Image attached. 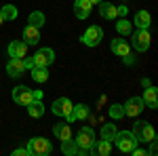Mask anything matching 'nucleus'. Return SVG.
<instances>
[{"label":"nucleus","instance_id":"f257e3e1","mask_svg":"<svg viewBox=\"0 0 158 156\" xmlns=\"http://www.w3.org/2000/svg\"><path fill=\"white\" fill-rule=\"evenodd\" d=\"M133 135L139 144H150L152 139H156V131L150 122H143V120H137L133 124Z\"/></svg>","mask_w":158,"mask_h":156},{"label":"nucleus","instance_id":"f03ea898","mask_svg":"<svg viewBox=\"0 0 158 156\" xmlns=\"http://www.w3.org/2000/svg\"><path fill=\"white\" fill-rule=\"evenodd\" d=\"M112 141H116V145H118V150L120 152H131L135 145H139V141L135 139V135H133V131H118L116 135H114V139Z\"/></svg>","mask_w":158,"mask_h":156},{"label":"nucleus","instance_id":"7ed1b4c3","mask_svg":"<svg viewBox=\"0 0 158 156\" xmlns=\"http://www.w3.org/2000/svg\"><path fill=\"white\" fill-rule=\"evenodd\" d=\"M27 150H30V154H34V156H44V154L53 152V145H51V141L47 137H34V139L27 141Z\"/></svg>","mask_w":158,"mask_h":156},{"label":"nucleus","instance_id":"20e7f679","mask_svg":"<svg viewBox=\"0 0 158 156\" xmlns=\"http://www.w3.org/2000/svg\"><path fill=\"white\" fill-rule=\"evenodd\" d=\"M131 38H133V48L135 51H139V53H146L150 44H152V36H150V32L148 30H137V32H131Z\"/></svg>","mask_w":158,"mask_h":156},{"label":"nucleus","instance_id":"39448f33","mask_svg":"<svg viewBox=\"0 0 158 156\" xmlns=\"http://www.w3.org/2000/svg\"><path fill=\"white\" fill-rule=\"evenodd\" d=\"M101 38H103V30L99 27V25H91V27H86L85 34H82V42H85L86 47H97L99 42H101Z\"/></svg>","mask_w":158,"mask_h":156},{"label":"nucleus","instance_id":"423d86ee","mask_svg":"<svg viewBox=\"0 0 158 156\" xmlns=\"http://www.w3.org/2000/svg\"><path fill=\"white\" fill-rule=\"evenodd\" d=\"M53 114L55 116H61V118H65L68 120V116L72 114V108H74V103L68 99V97H59V99H55L53 101Z\"/></svg>","mask_w":158,"mask_h":156},{"label":"nucleus","instance_id":"0eeeda50","mask_svg":"<svg viewBox=\"0 0 158 156\" xmlns=\"http://www.w3.org/2000/svg\"><path fill=\"white\" fill-rule=\"evenodd\" d=\"M34 59V65H40V68H49L51 63L55 61V51L49 47H44V48H40L36 55L32 57Z\"/></svg>","mask_w":158,"mask_h":156},{"label":"nucleus","instance_id":"6e6552de","mask_svg":"<svg viewBox=\"0 0 158 156\" xmlns=\"http://www.w3.org/2000/svg\"><path fill=\"white\" fill-rule=\"evenodd\" d=\"M95 141V131L91 129V127H85V129H80L78 135H76V144L80 150H89L91 145Z\"/></svg>","mask_w":158,"mask_h":156},{"label":"nucleus","instance_id":"1a4fd4ad","mask_svg":"<svg viewBox=\"0 0 158 156\" xmlns=\"http://www.w3.org/2000/svg\"><path fill=\"white\" fill-rule=\"evenodd\" d=\"M143 108H146V103H143V99H141V97H131V99H129V101L122 106V110H124V116H131V118L139 116Z\"/></svg>","mask_w":158,"mask_h":156},{"label":"nucleus","instance_id":"9d476101","mask_svg":"<svg viewBox=\"0 0 158 156\" xmlns=\"http://www.w3.org/2000/svg\"><path fill=\"white\" fill-rule=\"evenodd\" d=\"M13 101L19 103V106H27L34 101V95H32V89L27 86H15L13 89Z\"/></svg>","mask_w":158,"mask_h":156},{"label":"nucleus","instance_id":"9b49d317","mask_svg":"<svg viewBox=\"0 0 158 156\" xmlns=\"http://www.w3.org/2000/svg\"><path fill=\"white\" fill-rule=\"evenodd\" d=\"M25 53H27V44L23 40H13L9 44V57L11 59H23Z\"/></svg>","mask_w":158,"mask_h":156},{"label":"nucleus","instance_id":"f8f14e48","mask_svg":"<svg viewBox=\"0 0 158 156\" xmlns=\"http://www.w3.org/2000/svg\"><path fill=\"white\" fill-rule=\"evenodd\" d=\"M38 40H40V30L27 23L23 27V42L27 47H34V44H38Z\"/></svg>","mask_w":158,"mask_h":156},{"label":"nucleus","instance_id":"ddd939ff","mask_svg":"<svg viewBox=\"0 0 158 156\" xmlns=\"http://www.w3.org/2000/svg\"><path fill=\"white\" fill-rule=\"evenodd\" d=\"M91 9H93L91 0H76V2H74V15H76L78 19H86V17L91 15Z\"/></svg>","mask_w":158,"mask_h":156},{"label":"nucleus","instance_id":"4468645a","mask_svg":"<svg viewBox=\"0 0 158 156\" xmlns=\"http://www.w3.org/2000/svg\"><path fill=\"white\" fill-rule=\"evenodd\" d=\"M112 152V141L101 139V141H93V145L89 148V154H97V156H108Z\"/></svg>","mask_w":158,"mask_h":156},{"label":"nucleus","instance_id":"2eb2a0df","mask_svg":"<svg viewBox=\"0 0 158 156\" xmlns=\"http://www.w3.org/2000/svg\"><path fill=\"white\" fill-rule=\"evenodd\" d=\"M143 103H146L148 108H152V110H156L158 108V89L156 86H146V91H143Z\"/></svg>","mask_w":158,"mask_h":156},{"label":"nucleus","instance_id":"dca6fc26","mask_svg":"<svg viewBox=\"0 0 158 156\" xmlns=\"http://www.w3.org/2000/svg\"><path fill=\"white\" fill-rule=\"evenodd\" d=\"M23 72H25L23 59H9V63H6V74L11 78H19Z\"/></svg>","mask_w":158,"mask_h":156},{"label":"nucleus","instance_id":"f3484780","mask_svg":"<svg viewBox=\"0 0 158 156\" xmlns=\"http://www.w3.org/2000/svg\"><path fill=\"white\" fill-rule=\"evenodd\" d=\"M99 15L103 17V19H116L118 17V9L112 4V2H99Z\"/></svg>","mask_w":158,"mask_h":156},{"label":"nucleus","instance_id":"a211bd4d","mask_svg":"<svg viewBox=\"0 0 158 156\" xmlns=\"http://www.w3.org/2000/svg\"><path fill=\"white\" fill-rule=\"evenodd\" d=\"M89 116V106L86 103H78L72 108V114L68 116V122H74V120H85Z\"/></svg>","mask_w":158,"mask_h":156},{"label":"nucleus","instance_id":"6ab92c4d","mask_svg":"<svg viewBox=\"0 0 158 156\" xmlns=\"http://www.w3.org/2000/svg\"><path fill=\"white\" fill-rule=\"evenodd\" d=\"M112 53H116L118 57H124V55H129V53H131V48H129V42H127V40H122V38H114V40H112Z\"/></svg>","mask_w":158,"mask_h":156},{"label":"nucleus","instance_id":"aec40b11","mask_svg":"<svg viewBox=\"0 0 158 156\" xmlns=\"http://www.w3.org/2000/svg\"><path fill=\"white\" fill-rule=\"evenodd\" d=\"M133 23L137 25V27H141V30H148L150 23H152V17H150V13H148V11H137V13H135Z\"/></svg>","mask_w":158,"mask_h":156},{"label":"nucleus","instance_id":"412c9836","mask_svg":"<svg viewBox=\"0 0 158 156\" xmlns=\"http://www.w3.org/2000/svg\"><path fill=\"white\" fill-rule=\"evenodd\" d=\"M25 108H27V114H30L32 118H40V116H44V106H42V99H34V101H32V103H27Z\"/></svg>","mask_w":158,"mask_h":156},{"label":"nucleus","instance_id":"4be33fe9","mask_svg":"<svg viewBox=\"0 0 158 156\" xmlns=\"http://www.w3.org/2000/svg\"><path fill=\"white\" fill-rule=\"evenodd\" d=\"M53 133H55V137L63 141V139H70L72 137V129H70V124H65V122H59V124H55L53 127Z\"/></svg>","mask_w":158,"mask_h":156},{"label":"nucleus","instance_id":"5701e85b","mask_svg":"<svg viewBox=\"0 0 158 156\" xmlns=\"http://www.w3.org/2000/svg\"><path fill=\"white\" fill-rule=\"evenodd\" d=\"M116 32H118L120 36H131V32H133V23H129V19L120 17V19L116 21Z\"/></svg>","mask_w":158,"mask_h":156},{"label":"nucleus","instance_id":"b1692460","mask_svg":"<svg viewBox=\"0 0 158 156\" xmlns=\"http://www.w3.org/2000/svg\"><path fill=\"white\" fill-rule=\"evenodd\" d=\"M61 152L65 156H76L78 154V144L72 141V137H70V139H63V141H61Z\"/></svg>","mask_w":158,"mask_h":156},{"label":"nucleus","instance_id":"393cba45","mask_svg":"<svg viewBox=\"0 0 158 156\" xmlns=\"http://www.w3.org/2000/svg\"><path fill=\"white\" fill-rule=\"evenodd\" d=\"M32 78L36 82H47L49 80V70L47 68H40V65H34L32 68Z\"/></svg>","mask_w":158,"mask_h":156},{"label":"nucleus","instance_id":"a878e982","mask_svg":"<svg viewBox=\"0 0 158 156\" xmlns=\"http://www.w3.org/2000/svg\"><path fill=\"white\" fill-rule=\"evenodd\" d=\"M44 21H47V19H44V13L34 11L32 15H30V21H27V23H30V25H34V27H38V30H40V27L44 25Z\"/></svg>","mask_w":158,"mask_h":156},{"label":"nucleus","instance_id":"bb28decb","mask_svg":"<svg viewBox=\"0 0 158 156\" xmlns=\"http://www.w3.org/2000/svg\"><path fill=\"white\" fill-rule=\"evenodd\" d=\"M0 13H2L4 21H13V19H17V6H13V4H4Z\"/></svg>","mask_w":158,"mask_h":156},{"label":"nucleus","instance_id":"cd10ccee","mask_svg":"<svg viewBox=\"0 0 158 156\" xmlns=\"http://www.w3.org/2000/svg\"><path fill=\"white\" fill-rule=\"evenodd\" d=\"M116 133H118L116 124H103V127H101V139H108V141H112Z\"/></svg>","mask_w":158,"mask_h":156},{"label":"nucleus","instance_id":"c85d7f7f","mask_svg":"<svg viewBox=\"0 0 158 156\" xmlns=\"http://www.w3.org/2000/svg\"><path fill=\"white\" fill-rule=\"evenodd\" d=\"M110 116H112L114 120L124 118V110H122L120 103H112V106H110Z\"/></svg>","mask_w":158,"mask_h":156},{"label":"nucleus","instance_id":"c756f323","mask_svg":"<svg viewBox=\"0 0 158 156\" xmlns=\"http://www.w3.org/2000/svg\"><path fill=\"white\" fill-rule=\"evenodd\" d=\"M13 156H30V150L27 148H17V150H13Z\"/></svg>","mask_w":158,"mask_h":156},{"label":"nucleus","instance_id":"7c9ffc66","mask_svg":"<svg viewBox=\"0 0 158 156\" xmlns=\"http://www.w3.org/2000/svg\"><path fill=\"white\" fill-rule=\"evenodd\" d=\"M156 152H158V145H156V139H152V141H150V150H148V154L156 156Z\"/></svg>","mask_w":158,"mask_h":156},{"label":"nucleus","instance_id":"2f4dec72","mask_svg":"<svg viewBox=\"0 0 158 156\" xmlns=\"http://www.w3.org/2000/svg\"><path fill=\"white\" fill-rule=\"evenodd\" d=\"M23 65H25V70H32V68H34V59H32V57L23 59Z\"/></svg>","mask_w":158,"mask_h":156},{"label":"nucleus","instance_id":"473e14b6","mask_svg":"<svg viewBox=\"0 0 158 156\" xmlns=\"http://www.w3.org/2000/svg\"><path fill=\"white\" fill-rule=\"evenodd\" d=\"M116 9H118V17H127V13H129L127 6H116Z\"/></svg>","mask_w":158,"mask_h":156},{"label":"nucleus","instance_id":"72a5a7b5","mask_svg":"<svg viewBox=\"0 0 158 156\" xmlns=\"http://www.w3.org/2000/svg\"><path fill=\"white\" fill-rule=\"evenodd\" d=\"M122 61H124V63H131V65L135 63V59H133V55H131V53H129V55H124V57H122Z\"/></svg>","mask_w":158,"mask_h":156},{"label":"nucleus","instance_id":"f704fd0d","mask_svg":"<svg viewBox=\"0 0 158 156\" xmlns=\"http://www.w3.org/2000/svg\"><path fill=\"white\" fill-rule=\"evenodd\" d=\"M32 95H34V99H42V91H32Z\"/></svg>","mask_w":158,"mask_h":156},{"label":"nucleus","instance_id":"c9c22d12","mask_svg":"<svg viewBox=\"0 0 158 156\" xmlns=\"http://www.w3.org/2000/svg\"><path fill=\"white\" fill-rule=\"evenodd\" d=\"M141 84H143V89H146V86H150V78H143V80H141Z\"/></svg>","mask_w":158,"mask_h":156},{"label":"nucleus","instance_id":"e433bc0d","mask_svg":"<svg viewBox=\"0 0 158 156\" xmlns=\"http://www.w3.org/2000/svg\"><path fill=\"white\" fill-rule=\"evenodd\" d=\"M99 2H103V0H91V4H99Z\"/></svg>","mask_w":158,"mask_h":156},{"label":"nucleus","instance_id":"4c0bfd02","mask_svg":"<svg viewBox=\"0 0 158 156\" xmlns=\"http://www.w3.org/2000/svg\"><path fill=\"white\" fill-rule=\"evenodd\" d=\"M4 23V17H2V13H0V25Z\"/></svg>","mask_w":158,"mask_h":156},{"label":"nucleus","instance_id":"58836bf2","mask_svg":"<svg viewBox=\"0 0 158 156\" xmlns=\"http://www.w3.org/2000/svg\"><path fill=\"white\" fill-rule=\"evenodd\" d=\"M122 2H129V0H122Z\"/></svg>","mask_w":158,"mask_h":156}]
</instances>
